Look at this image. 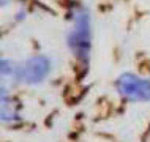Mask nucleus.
<instances>
[{"instance_id": "f257e3e1", "label": "nucleus", "mask_w": 150, "mask_h": 142, "mask_svg": "<svg viewBox=\"0 0 150 142\" xmlns=\"http://www.w3.org/2000/svg\"><path fill=\"white\" fill-rule=\"evenodd\" d=\"M68 44L76 57L87 60L88 52H90V19H88V14L84 11H81L76 16L74 28L68 36Z\"/></svg>"}, {"instance_id": "f03ea898", "label": "nucleus", "mask_w": 150, "mask_h": 142, "mask_svg": "<svg viewBox=\"0 0 150 142\" xmlns=\"http://www.w3.org/2000/svg\"><path fill=\"white\" fill-rule=\"evenodd\" d=\"M117 88L125 98L133 101H150V81L136 74H122L117 79Z\"/></svg>"}, {"instance_id": "7ed1b4c3", "label": "nucleus", "mask_w": 150, "mask_h": 142, "mask_svg": "<svg viewBox=\"0 0 150 142\" xmlns=\"http://www.w3.org/2000/svg\"><path fill=\"white\" fill-rule=\"evenodd\" d=\"M51 70V63L44 55H36L29 59L21 66L18 76L25 84H38L47 76Z\"/></svg>"}]
</instances>
